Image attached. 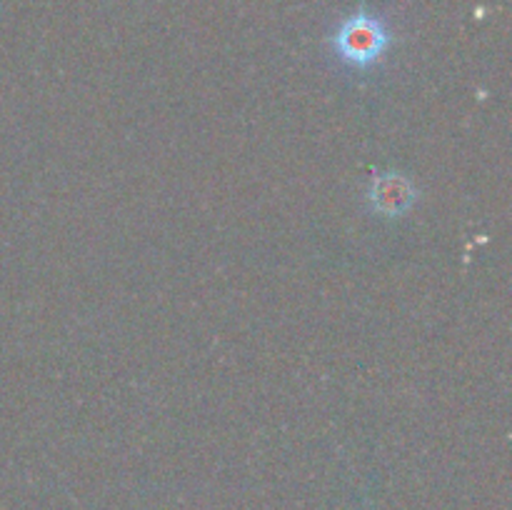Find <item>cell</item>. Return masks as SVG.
<instances>
[{
    "mask_svg": "<svg viewBox=\"0 0 512 510\" xmlns=\"http://www.w3.org/2000/svg\"><path fill=\"white\" fill-rule=\"evenodd\" d=\"M328 43L343 65L353 70H370L385 58L395 38L380 15L368 8H358L353 15L340 20Z\"/></svg>",
    "mask_w": 512,
    "mask_h": 510,
    "instance_id": "cell-1",
    "label": "cell"
},
{
    "mask_svg": "<svg viewBox=\"0 0 512 510\" xmlns=\"http://www.w3.org/2000/svg\"><path fill=\"white\" fill-rule=\"evenodd\" d=\"M418 185L398 170H380L368 185V205L373 213L398 220L418 203Z\"/></svg>",
    "mask_w": 512,
    "mask_h": 510,
    "instance_id": "cell-2",
    "label": "cell"
}]
</instances>
